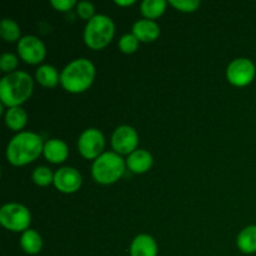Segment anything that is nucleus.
<instances>
[{
	"mask_svg": "<svg viewBox=\"0 0 256 256\" xmlns=\"http://www.w3.org/2000/svg\"><path fill=\"white\" fill-rule=\"evenodd\" d=\"M44 150L40 135L32 132H20L9 142L6 159L14 166H24L35 162Z\"/></svg>",
	"mask_w": 256,
	"mask_h": 256,
	"instance_id": "1",
	"label": "nucleus"
},
{
	"mask_svg": "<svg viewBox=\"0 0 256 256\" xmlns=\"http://www.w3.org/2000/svg\"><path fill=\"white\" fill-rule=\"evenodd\" d=\"M34 80L28 72H14L0 82V100L8 108L20 106L32 94Z\"/></svg>",
	"mask_w": 256,
	"mask_h": 256,
	"instance_id": "2",
	"label": "nucleus"
},
{
	"mask_svg": "<svg viewBox=\"0 0 256 256\" xmlns=\"http://www.w3.org/2000/svg\"><path fill=\"white\" fill-rule=\"evenodd\" d=\"M95 79V66L89 59L79 58L70 62L60 74V84L68 92L80 94L89 89Z\"/></svg>",
	"mask_w": 256,
	"mask_h": 256,
	"instance_id": "3",
	"label": "nucleus"
},
{
	"mask_svg": "<svg viewBox=\"0 0 256 256\" xmlns=\"http://www.w3.org/2000/svg\"><path fill=\"white\" fill-rule=\"evenodd\" d=\"M125 166L126 162L122 159V155L116 154L115 152H102L92 162V175L98 184H114L124 175Z\"/></svg>",
	"mask_w": 256,
	"mask_h": 256,
	"instance_id": "4",
	"label": "nucleus"
},
{
	"mask_svg": "<svg viewBox=\"0 0 256 256\" xmlns=\"http://www.w3.org/2000/svg\"><path fill=\"white\" fill-rule=\"evenodd\" d=\"M115 34V24L112 18L98 14L89 20L84 29V42L90 49L102 50L110 44Z\"/></svg>",
	"mask_w": 256,
	"mask_h": 256,
	"instance_id": "5",
	"label": "nucleus"
},
{
	"mask_svg": "<svg viewBox=\"0 0 256 256\" xmlns=\"http://www.w3.org/2000/svg\"><path fill=\"white\" fill-rule=\"evenodd\" d=\"M32 222V214L26 206L18 202H9L0 209V224L14 232H26Z\"/></svg>",
	"mask_w": 256,
	"mask_h": 256,
	"instance_id": "6",
	"label": "nucleus"
},
{
	"mask_svg": "<svg viewBox=\"0 0 256 256\" xmlns=\"http://www.w3.org/2000/svg\"><path fill=\"white\" fill-rule=\"evenodd\" d=\"M105 148V138L99 129L89 128L80 134L78 149L80 155L88 160L98 159Z\"/></svg>",
	"mask_w": 256,
	"mask_h": 256,
	"instance_id": "7",
	"label": "nucleus"
},
{
	"mask_svg": "<svg viewBox=\"0 0 256 256\" xmlns=\"http://www.w3.org/2000/svg\"><path fill=\"white\" fill-rule=\"evenodd\" d=\"M256 68L254 62L246 58L232 60L226 69V79L234 86H246L254 80Z\"/></svg>",
	"mask_w": 256,
	"mask_h": 256,
	"instance_id": "8",
	"label": "nucleus"
},
{
	"mask_svg": "<svg viewBox=\"0 0 256 256\" xmlns=\"http://www.w3.org/2000/svg\"><path fill=\"white\" fill-rule=\"evenodd\" d=\"M138 144H139V135L132 126L122 125L112 132V146L116 154L130 155L136 150Z\"/></svg>",
	"mask_w": 256,
	"mask_h": 256,
	"instance_id": "9",
	"label": "nucleus"
},
{
	"mask_svg": "<svg viewBox=\"0 0 256 256\" xmlns=\"http://www.w3.org/2000/svg\"><path fill=\"white\" fill-rule=\"evenodd\" d=\"M18 54L25 62L35 65L44 60L46 55V48L39 38L34 35H26L18 42Z\"/></svg>",
	"mask_w": 256,
	"mask_h": 256,
	"instance_id": "10",
	"label": "nucleus"
},
{
	"mask_svg": "<svg viewBox=\"0 0 256 256\" xmlns=\"http://www.w3.org/2000/svg\"><path fill=\"white\" fill-rule=\"evenodd\" d=\"M52 184L60 192L72 194L80 189L82 184V174L75 168L64 166L55 172Z\"/></svg>",
	"mask_w": 256,
	"mask_h": 256,
	"instance_id": "11",
	"label": "nucleus"
},
{
	"mask_svg": "<svg viewBox=\"0 0 256 256\" xmlns=\"http://www.w3.org/2000/svg\"><path fill=\"white\" fill-rule=\"evenodd\" d=\"M132 34L138 38L139 42H152L160 36V26L154 20H138L132 25Z\"/></svg>",
	"mask_w": 256,
	"mask_h": 256,
	"instance_id": "12",
	"label": "nucleus"
},
{
	"mask_svg": "<svg viewBox=\"0 0 256 256\" xmlns=\"http://www.w3.org/2000/svg\"><path fill=\"white\" fill-rule=\"evenodd\" d=\"M152 155L148 150L136 149L128 156L126 166L134 174H144L152 166Z\"/></svg>",
	"mask_w": 256,
	"mask_h": 256,
	"instance_id": "13",
	"label": "nucleus"
},
{
	"mask_svg": "<svg viewBox=\"0 0 256 256\" xmlns=\"http://www.w3.org/2000/svg\"><path fill=\"white\" fill-rule=\"evenodd\" d=\"M130 256H158V244L152 236L140 234L130 244Z\"/></svg>",
	"mask_w": 256,
	"mask_h": 256,
	"instance_id": "14",
	"label": "nucleus"
},
{
	"mask_svg": "<svg viewBox=\"0 0 256 256\" xmlns=\"http://www.w3.org/2000/svg\"><path fill=\"white\" fill-rule=\"evenodd\" d=\"M45 159L52 164H62L68 159L69 155V149L68 145L60 139H49L44 144V150H42Z\"/></svg>",
	"mask_w": 256,
	"mask_h": 256,
	"instance_id": "15",
	"label": "nucleus"
},
{
	"mask_svg": "<svg viewBox=\"0 0 256 256\" xmlns=\"http://www.w3.org/2000/svg\"><path fill=\"white\" fill-rule=\"evenodd\" d=\"M20 246L26 254L36 255L42 249V239L39 232L29 229L22 232L20 238Z\"/></svg>",
	"mask_w": 256,
	"mask_h": 256,
	"instance_id": "16",
	"label": "nucleus"
},
{
	"mask_svg": "<svg viewBox=\"0 0 256 256\" xmlns=\"http://www.w3.org/2000/svg\"><path fill=\"white\" fill-rule=\"evenodd\" d=\"M236 245L240 252L244 254L256 252V225H250L242 230L238 236Z\"/></svg>",
	"mask_w": 256,
	"mask_h": 256,
	"instance_id": "17",
	"label": "nucleus"
},
{
	"mask_svg": "<svg viewBox=\"0 0 256 256\" xmlns=\"http://www.w3.org/2000/svg\"><path fill=\"white\" fill-rule=\"evenodd\" d=\"M28 122V114L22 108H9L5 112V124L12 132H20Z\"/></svg>",
	"mask_w": 256,
	"mask_h": 256,
	"instance_id": "18",
	"label": "nucleus"
},
{
	"mask_svg": "<svg viewBox=\"0 0 256 256\" xmlns=\"http://www.w3.org/2000/svg\"><path fill=\"white\" fill-rule=\"evenodd\" d=\"M36 82L45 88H54L60 82V75L52 65H42L35 72Z\"/></svg>",
	"mask_w": 256,
	"mask_h": 256,
	"instance_id": "19",
	"label": "nucleus"
},
{
	"mask_svg": "<svg viewBox=\"0 0 256 256\" xmlns=\"http://www.w3.org/2000/svg\"><path fill=\"white\" fill-rule=\"evenodd\" d=\"M166 6L168 2L165 0H144L140 5V10L145 19L154 20L164 14Z\"/></svg>",
	"mask_w": 256,
	"mask_h": 256,
	"instance_id": "20",
	"label": "nucleus"
},
{
	"mask_svg": "<svg viewBox=\"0 0 256 256\" xmlns=\"http://www.w3.org/2000/svg\"><path fill=\"white\" fill-rule=\"evenodd\" d=\"M0 35L8 42H19V39H22L19 24L12 19H2L0 24Z\"/></svg>",
	"mask_w": 256,
	"mask_h": 256,
	"instance_id": "21",
	"label": "nucleus"
},
{
	"mask_svg": "<svg viewBox=\"0 0 256 256\" xmlns=\"http://www.w3.org/2000/svg\"><path fill=\"white\" fill-rule=\"evenodd\" d=\"M32 182L38 186H48L52 182H54V174L48 166H39L32 172Z\"/></svg>",
	"mask_w": 256,
	"mask_h": 256,
	"instance_id": "22",
	"label": "nucleus"
},
{
	"mask_svg": "<svg viewBox=\"0 0 256 256\" xmlns=\"http://www.w3.org/2000/svg\"><path fill=\"white\" fill-rule=\"evenodd\" d=\"M139 40L134 34H125L120 38L119 48L124 54H134L139 48Z\"/></svg>",
	"mask_w": 256,
	"mask_h": 256,
	"instance_id": "23",
	"label": "nucleus"
},
{
	"mask_svg": "<svg viewBox=\"0 0 256 256\" xmlns=\"http://www.w3.org/2000/svg\"><path fill=\"white\" fill-rule=\"evenodd\" d=\"M18 64H19V60L12 52H4L0 58V69L4 72H8V74H12L16 70Z\"/></svg>",
	"mask_w": 256,
	"mask_h": 256,
	"instance_id": "24",
	"label": "nucleus"
},
{
	"mask_svg": "<svg viewBox=\"0 0 256 256\" xmlns=\"http://www.w3.org/2000/svg\"><path fill=\"white\" fill-rule=\"evenodd\" d=\"M170 5L182 12H194L200 6L199 0H170Z\"/></svg>",
	"mask_w": 256,
	"mask_h": 256,
	"instance_id": "25",
	"label": "nucleus"
},
{
	"mask_svg": "<svg viewBox=\"0 0 256 256\" xmlns=\"http://www.w3.org/2000/svg\"><path fill=\"white\" fill-rule=\"evenodd\" d=\"M76 12L82 19L92 20L95 16V6L90 2H80L76 5Z\"/></svg>",
	"mask_w": 256,
	"mask_h": 256,
	"instance_id": "26",
	"label": "nucleus"
},
{
	"mask_svg": "<svg viewBox=\"0 0 256 256\" xmlns=\"http://www.w3.org/2000/svg\"><path fill=\"white\" fill-rule=\"evenodd\" d=\"M52 5L58 12H69L76 6L78 2L75 0H52Z\"/></svg>",
	"mask_w": 256,
	"mask_h": 256,
	"instance_id": "27",
	"label": "nucleus"
},
{
	"mask_svg": "<svg viewBox=\"0 0 256 256\" xmlns=\"http://www.w3.org/2000/svg\"><path fill=\"white\" fill-rule=\"evenodd\" d=\"M135 0H115V4L119 6H130V5L135 4Z\"/></svg>",
	"mask_w": 256,
	"mask_h": 256,
	"instance_id": "28",
	"label": "nucleus"
}]
</instances>
